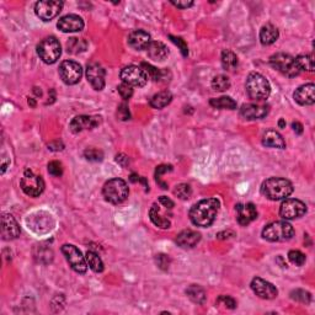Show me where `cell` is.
Masks as SVG:
<instances>
[{
	"label": "cell",
	"mask_w": 315,
	"mask_h": 315,
	"mask_svg": "<svg viewBox=\"0 0 315 315\" xmlns=\"http://www.w3.org/2000/svg\"><path fill=\"white\" fill-rule=\"evenodd\" d=\"M217 303L220 305H224V307H226L228 309H235L236 308V302L233 298L229 297V295H220V297L218 298V300H217Z\"/></svg>",
	"instance_id": "7bdbcfd3"
},
{
	"label": "cell",
	"mask_w": 315,
	"mask_h": 315,
	"mask_svg": "<svg viewBox=\"0 0 315 315\" xmlns=\"http://www.w3.org/2000/svg\"><path fill=\"white\" fill-rule=\"evenodd\" d=\"M238 57L234 52L228 51V49L223 51V53H221V65L225 70H234L238 66Z\"/></svg>",
	"instance_id": "4dcf8cb0"
},
{
	"label": "cell",
	"mask_w": 315,
	"mask_h": 315,
	"mask_svg": "<svg viewBox=\"0 0 315 315\" xmlns=\"http://www.w3.org/2000/svg\"><path fill=\"white\" fill-rule=\"evenodd\" d=\"M278 36H280L278 30L273 25L270 24L265 25L260 31V41L263 46H270V44L275 43L277 41Z\"/></svg>",
	"instance_id": "484cf974"
},
{
	"label": "cell",
	"mask_w": 315,
	"mask_h": 315,
	"mask_svg": "<svg viewBox=\"0 0 315 315\" xmlns=\"http://www.w3.org/2000/svg\"><path fill=\"white\" fill-rule=\"evenodd\" d=\"M199 240H201L199 233L191 230V229H186V230L181 231L176 238L177 245L181 246V248L184 249L194 248V246L199 243Z\"/></svg>",
	"instance_id": "603a6c76"
},
{
	"label": "cell",
	"mask_w": 315,
	"mask_h": 315,
	"mask_svg": "<svg viewBox=\"0 0 315 315\" xmlns=\"http://www.w3.org/2000/svg\"><path fill=\"white\" fill-rule=\"evenodd\" d=\"M288 258H289L290 262L297 266L304 265L305 262V255L303 252H300L299 250H290L288 252Z\"/></svg>",
	"instance_id": "ab89813d"
},
{
	"label": "cell",
	"mask_w": 315,
	"mask_h": 315,
	"mask_svg": "<svg viewBox=\"0 0 315 315\" xmlns=\"http://www.w3.org/2000/svg\"><path fill=\"white\" fill-rule=\"evenodd\" d=\"M294 229L288 221H273L265 226L262 230L263 239L272 243H280V241H287L293 238Z\"/></svg>",
	"instance_id": "5b68a950"
},
{
	"label": "cell",
	"mask_w": 315,
	"mask_h": 315,
	"mask_svg": "<svg viewBox=\"0 0 315 315\" xmlns=\"http://www.w3.org/2000/svg\"><path fill=\"white\" fill-rule=\"evenodd\" d=\"M270 63L276 70L282 73L283 75L289 76V78H294V76L299 75L300 69L298 66L295 58L287 53H276L271 56Z\"/></svg>",
	"instance_id": "8992f818"
},
{
	"label": "cell",
	"mask_w": 315,
	"mask_h": 315,
	"mask_svg": "<svg viewBox=\"0 0 315 315\" xmlns=\"http://www.w3.org/2000/svg\"><path fill=\"white\" fill-rule=\"evenodd\" d=\"M86 262L88 266L96 273H100L103 271V262L100 258L97 253L93 252V251H88L86 252Z\"/></svg>",
	"instance_id": "1f68e13d"
},
{
	"label": "cell",
	"mask_w": 315,
	"mask_h": 315,
	"mask_svg": "<svg viewBox=\"0 0 315 315\" xmlns=\"http://www.w3.org/2000/svg\"><path fill=\"white\" fill-rule=\"evenodd\" d=\"M251 289L253 290L256 295H258L262 299H273L277 297L278 290L272 283L262 280L260 277H255L251 281Z\"/></svg>",
	"instance_id": "5bb4252c"
},
{
	"label": "cell",
	"mask_w": 315,
	"mask_h": 315,
	"mask_svg": "<svg viewBox=\"0 0 315 315\" xmlns=\"http://www.w3.org/2000/svg\"><path fill=\"white\" fill-rule=\"evenodd\" d=\"M295 62L300 70L314 71V59H313L312 54H300L295 58Z\"/></svg>",
	"instance_id": "836d02e7"
},
{
	"label": "cell",
	"mask_w": 315,
	"mask_h": 315,
	"mask_svg": "<svg viewBox=\"0 0 315 315\" xmlns=\"http://www.w3.org/2000/svg\"><path fill=\"white\" fill-rule=\"evenodd\" d=\"M29 105H31L32 107H34V106H36V102H34L33 98H29Z\"/></svg>",
	"instance_id": "db71d44e"
},
{
	"label": "cell",
	"mask_w": 315,
	"mask_h": 315,
	"mask_svg": "<svg viewBox=\"0 0 315 315\" xmlns=\"http://www.w3.org/2000/svg\"><path fill=\"white\" fill-rule=\"evenodd\" d=\"M84 157L90 161H101L103 159V153L95 148H89L84 152Z\"/></svg>",
	"instance_id": "f35d334b"
},
{
	"label": "cell",
	"mask_w": 315,
	"mask_h": 315,
	"mask_svg": "<svg viewBox=\"0 0 315 315\" xmlns=\"http://www.w3.org/2000/svg\"><path fill=\"white\" fill-rule=\"evenodd\" d=\"M101 117H93V116H76L71 120L69 128L73 133H79L84 129H93L96 126L100 125Z\"/></svg>",
	"instance_id": "e0dca14e"
},
{
	"label": "cell",
	"mask_w": 315,
	"mask_h": 315,
	"mask_svg": "<svg viewBox=\"0 0 315 315\" xmlns=\"http://www.w3.org/2000/svg\"><path fill=\"white\" fill-rule=\"evenodd\" d=\"M186 294L192 302L197 303V304H203L206 302V292L203 288L197 284L189 285L186 289Z\"/></svg>",
	"instance_id": "f1b7e54d"
},
{
	"label": "cell",
	"mask_w": 315,
	"mask_h": 315,
	"mask_svg": "<svg viewBox=\"0 0 315 315\" xmlns=\"http://www.w3.org/2000/svg\"><path fill=\"white\" fill-rule=\"evenodd\" d=\"M294 100L302 106H309L315 102V85L314 84H305L299 86L294 91Z\"/></svg>",
	"instance_id": "44dd1931"
},
{
	"label": "cell",
	"mask_w": 315,
	"mask_h": 315,
	"mask_svg": "<svg viewBox=\"0 0 315 315\" xmlns=\"http://www.w3.org/2000/svg\"><path fill=\"white\" fill-rule=\"evenodd\" d=\"M175 194H176L179 198L181 199H189L192 194L191 186L187 184H180L177 185L176 189H175Z\"/></svg>",
	"instance_id": "8d00e7d4"
},
{
	"label": "cell",
	"mask_w": 315,
	"mask_h": 315,
	"mask_svg": "<svg viewBox=\"0 0 315 315\" xmlns=\"http://www.w3.org/2000/svg\"><path fill=\"white\" fill-rule=\"evenodd\" d=\"M59 75L62 80L68 85L79 83L83 76V69L79 63L74 61H64L59 66Z\"/></svg>",
	"instance_id": "8fae6325"
},
{
	"label": "cell",
	"mask_w": 315,
	"mask_h": 315,
	"mask_svg": "<svg viewBox=\"0 0 315 315\" xmlns=\"http://www.w3.org/2000/svg\"><path fill=\"white\" fill-rule=\"evenodd\" d=\"M63 9V1L61 0H43L34 5V12L43 21H51Z\"/></svg>",
	"instance_id": "30bf717a"
},
{
	"label": "cell",
	"mask_w": 315,
	"mask_h": 315,
	"mask_svg": "<svg viewBox=\"0 0 315 315\" xmlns=\"http://www.w3.org/2000/svg\"><path fill=\"white\" fill-rule=\"evenodd\" d=\"M220 203L217 198L202 199L194 204L189 211V219L197 226L207 228L212 225L216 220V217L219 212Z\"/></svg>",
	"instance_id": "6da1fadb"
},
{
	"label": "cell",
	"mask_w": 315,
	"mask_h": 315,
	"mask_svg": "<svg viewBox=\"0 0 315 315\" xmlns=\"http://www.w3.org/2000/svg\"><path fill=\"white\" fill-rule=\"evenodd\" d=\"M171 4L179 9H187V7H191L193 5V1H175V0H172Z\"/></svg>",
	"instance_id": "c3c4849f"
},
{
	"label": "cell",
	"mask_w": 315,
	"mask_h": 315,
	"mask_svg": "<svg viewBox=\"0 0 315 315\" xmlns=\"http://www.w3.org/2000/svg\"><path fill=\"white\" fill-rule=\"evenodd\" d=\"M169 262H170V260L166 255H162V253L157 255V263L159 265L160 268H162V270H166V268L169 267Z\"/></svg>",
	"instance_id": "bcb514c9"
},
{
	"label": "cell",
	"mask_w": 315,
	"mask_h": 315,
	"mask_svg": "<svg viewBox=\"0 0 315 315\" xmlns=\"http://www.w3.org/2000/svg\"><path fill=\"white\" fill-rule=\"evenodd\" d=\"M262 144L265 145V147L278 148V149H284L285 148V142L284 139H283L282 135L273 129L267 130V132L263 134Z\"/></svg>",
	"instance_id": "d4e9b609"
},
{
	"label": "cell",
	"mask_w": 315,
	"mask_h": 315,
	"mask_svg": "<svg viewBox=\"0 0 315 315\" xmlns=\"http://www.w3.org/2000/svg\"><path fill=\"white\" fill-rule=\"evenodd\" d=\"M217 236H218V239H229V238H231V236H235V233L231 230L221 231V233H219Z\"/></svg>",
	"instance_id": "f907efd6"
},
{
	"label": "cell",
	"mask_w": 315,
	"mask_h": 315,
	"mask_svg": "<svg viewBox=\"0 0 315 315\" xmlns=\"http://www.w3.org/2000/svg\"><path fill=\"white\" fill-rule=\"evenodd\" d=\"M172 100V95L170 91L164 90L160 93L155 94L152 98H150V106L154 108H162L165 106L169 105Z\"/></svg>",
	"instance_id": "83f0119b"
},
{
	"label": "cell",
	"mask_w": 315,
	"mask_h": 315,
	"mask_svg": "<svg viewBox=\"0 0 315 315\" xmlns=\"http://www.w3.org/2000/svg\"><path fill=\"white\" fill-rule=\"evenodd\" d=\"M268 113V106L245 103L240 108V116L245 120H261Z\"/></svg>",
	"instance_id": "ffe728a7"
},
{
	"label": "cell",
	"mask_w": 315,
	"mask_h": 315,
	"mask_svg": "<svg viewBox=\"0 0 315 315\" xmlns=\"http://www.w3.org/2000/svg\"><path fill=\"white\" fill-rule=\"evenodd\" d=\"M159 202H160V203L162 204V206L166 207V208H170V209H171L172 207H174V202H172L171 199L167 198V197H165V196H161V197H160V198H159Z\"/></svg>",
	"instance_id": "681fc988"
},
{
	"label": "cell",
	"mask_w": 315,
	"mask_h": 315,
	"mask_svg": "<svg viewBox=\"0 0 315 315\" xmlns=\"http://www.w3.org/2000/svg\"><path fill=\"white\" fill-rule=\"evenodd\" d=\"M278 126H280V128H284L285 127L284 120H280V122H278Z\"/></svg>",
	"instance_id": "f5cc1de1"
},
{
	"label": "cell",
	"mask_w": 315,
	"mask_h": 315,
	"mask_svg": "<svg viewBox=\"0 0 315 315\" xmlns=\"http://www.w3.org/2000/svg\"><path fill=\"white\" fill-rule=\"evenodd\" d=\"M117 116L120 117V120L122 121H127L130 118V113L129 110H128V106L127 103L123 102L118 106V110H117Z\"/></svg>",
	"instance_id": "f6af8a7d"
},
{
	"label": "cell",
	"mask_w": 315,
	"mask_h": 315,
	"mask_svg": "<svg viewBox=\"0 0 315 315\" xmlns=\"http://www.w3.org/2000/svg\"><path fill=\"white\" fill-rule=\"evenodd\" d=\"M62 252L65 256L68 263L75 272L85 273L88 271L86 258L84 257L81 251L76 246L70 245V244H65V245L62 246Z\"/></svg>",
	"instance_id": "ba28073f"
},
{
	"label": "cell",
	"mask_w": 315,
	"mask_h": 315,
	"mask_svg": "<svg viewBox=\"0 0 315 315\" xmlns=\"http://www.w3.org/2000/svg\"><path fill=\"white\" fill-rule=\"evenodd\" d=\"M103 197L107 202L113 204H120L127 199L129 189H128L127 184L122 179H111L103 185L102 189Z\"/></svg>",
	"instance_id": "277c9868"
},
{
	"label": "cell",
	"mask_w": 315,
	"mask_h": 315,
	"mask_svg": "<svg viewBox=\"0 0 315 315\" xmlns=\"http://www.w3.org/2000/svg\"><path fill=\"white\" fill-rule=\"evenodd\" d=\"M86 78L95 90H102L105 86V69L97 63L89 64L86 68Z\"/></svg>",
	"instance_id": "9a60e30c"
},
{
	"label": "cell",
	"mask_w": 315,
	"mask_h": 315,
	"mask_svg": "<svg viewBox=\"0 0 315 315\" xmlns=\"http://www.w3.org/2000/svg\"><path fill=\"white\" fill-rule=\"evenodd\" d=\"M167 171H172L171 165H159V166L157 167V170H155V180H157L158 184L160 185V187L164 189H167L169 187H167V185L162 184L161 180H160V177H161L162 174H165V172H167Z\"/></svg>",
	"instance_id": "74e56055"
},
{
	"label": "cell",
	"mask_w": 315,
	"mask_h": 315,
	"mask_svg": "<svg viewBox=\"0 0 315 315\" xmlns=\"http://www.w3.org/2000/svg\"><path fill=\"white\" fill-rule=\"evenodd\" d=\"M117 90H118V94H120L121 97H122L123 100H129L130 96L133 95L132 86H129L128 84H126V83L120 84L117 88Z\"/></svg>",
	"instance_id": "60d3db41"
},
{
	"label": "cell",
	"mask_w": 315,
	"mask_h": 315,
	"mask_svg": "<svg viewBox=\"0 0 315 315\" xmlns=\"http://www.w3.org/2000/svg\"><path fill=\"white\" fill-rule=\"evenodd\" d=\"M37 53L44 63H56L62 54L61 43L56 37H47V38L42 39L37 46Z\"/></svg>",
	"instance_id": "52a82bcc"
},
{
	"label": "cell",
	"mask_w": 315,
	"mask_h": 315,
	"mask_svg": "<svg viewBox=\"0 0 315 315\" xmlns=\"http://www.w3.org/2000/svg\"><path fill=\"white\" fill-rule=\"evenodd\" d=\"M211 106H213L214 108H221V110H235L236 108V102L229 96H221V97L212 98L209 101Z\"/></svg>",
	"instance_id": "f546056e"
},
{
	"label": "cell",
	"mask_w": 315,
	"mask_h": 315,
	"mask_svg": "<svg viewBox=\"0 0 315 315\" xmlns=\"http://www.w3.org/2000/svg\"><path fill=\"white\" fill-rule=\"evenodd\" d=\"M48 172L52 176L59 177L63 174V166L59 161H51L48 164Z\"/></svg>",
	"instance_id": "b9f144b4"
},
{
	"label": "cell",
	"mask_w": 315,
	"mask_h": 315,
	"mask_svg": "<svg viewBox=\"0 0 315 315\" xmlns=\"http://www.w3.org/2000/svg\"><path fill=\"white\" fill-rule=\"evenodd\" d=\"M149 217H150V220H152L155 225L159 226V228L166 229V228H170V225H171L169 219L165 218L164 216H161V213H160V208L158 207V204H153V207L149 211Z\"/></svg>",
	"instance_id": "4316f807"
},
{
	"label": "cell",
	"mask_w": 315,
	"mask_h": 315,
	"mask_svg": "<svg viewBox=\"0 0 315 315\" xmlns=\"http://www.w3.org/2000/svg\"><path fill=\"white\" fill-rule=\"evenodd\" d=\"M246 93L252 100H266L271 94V85L260 73H250L246 79Z\"/></svg>",
	"instance_id": "3957f363"
},
{
	"label": "cell",
	"mask_w": 315,
	"mask_h": 315,
	"mask_svg": "<svg viewBox=\"0 0 315 315\" xmlns=\"http://www.w3.org/2000/svg\"><path fill=\"white\" fill-rule=\"evenodd\" d=\"M148 56L150 57V59L157 62H162L167 58L169 56V51H167L166 46L161 42L154 41L149 44L148 47Z\"/></svg>",
	"instance_id": "cb8c5ba5"
},
{
	"label": "cell",
	"mask_w": 315,
	"mask_h": 315,
	"mask_svg": "<svg viewBox=\"0 0 315 315\" xmlns=\"http://www.w3.org/2000/svg\"><path fill=\"white\" fill-rule=\"evenodd\" d=\"M170 39H171L172 42H174L175 44H176L177 47L180 48V51H181L182 56L184 57H187L189 56V47H187V44L185 43V41L182 38H180V37H175V36H169Z\"/></svg>",
	"instance_id": "ee69618b"
},
{
	"label": "cell",
	"mask_w": 315,
	"mask_h": 315,
	"mask_svg": "<svg viewBox=\"0 0 315 315\" xmlns=\"http://www.w3.org/2000/svg\"><path fill=\"white\" fill-rule=\"evenodd\" d=\"M150 43H152L150 34L148 33V32L143 31V30H134V31L130 32L129 36H128V44H129L132 48L137 49V51L147 49Z\"/></svg>",
	"instance_id": "7402d4cb"
},
{
	"label": "cell",
	"mask_w": 315,
	"mask_h": 315,
	"mask_svg": "<svg viewBox=\"0 0 315 315\" xmlns=\"http://www.w3.org/2000/svg\"><path fill=\"white\" fill-rule=\"evenodd\" d=\"M212 88L216 91H225L230 88V81L225 75H217L212 80Z\"/></svg>",
	"instance_id": "e575fe53"
},
{
	"label": "cell",
	"mask_w": 315,
	"mask_h": 315,
	"mask_svg": "<svg viewBox=\"0 0 315 315\" xmlns=\"http://www.w3.org/2000/svg\"><path fill=\"white\" fill-rule=\"evenodd\" d=\"M140 68L144 70V73L147 74L148 78L152 79V80L154 81H160L161 79H164V74L166 73L165 70L155 68V66H153L152 64H148V63H142Z\"/></svg>",
	"instance_id": "d6a6232c"
},
{
	"label": "cell",
	"mask_w": 315,
	"mask_h": 315,
	"mask_svg": "<svg viewBox=\"0 0 315 315\" xmlns=\"http://www.w3.org/2000/svg\"><path fill=\"white\" fill-rule=\"evenodd\" d=\"M293 192V185L282 177H270L261 185V193L271 201H280L289 197Z\"/></svg>",
	"instance_id": "7a4b0ae2"
},
{
	"label": "cell",
	"mask_w": 315,
	"mask_h": 315,
	"mask_svg": "<svg viewBox=\"0 0 315 315\" xmlns=\"http://www.w3.org/2000/svg\"><path fill=\"white\" fill-rule=\"evenodd\" d=\"M290 298L297 302L300 303H305V304H309L310 300H312V295H310L309 292L303 289H295L290 293Z\"/></svg>",
	"instance_id": "d590c367"
},
{
	"label": "cell",
	"mask_w": 315,
	"mask_h": 315,
	"mask_svg": "<svg viewBox=\"0 0 315 315\" xmlns=\"http://www.w3.org/2000/svg\"><path fill=\"white\" fill-rule=\"evenodd\" d=\"M121 79L123 83L128 84L129 86H138L142 88L147 84L148 76L140 66L128 65L121 70Z\"/></svg>",
	"instance_id": "7c38bea8"
},
{
	"label": "cell",
	"mask_w": 315,
	"mask_h": 315,
	"mask_svg": "<svg viewBox=\"0 0 315 315\" xmlns=\"http://www.w3.org/2000/svg\"><path fill=\"white\" fill-rule=\"evenodd\" d=\"M116 161H117L122 167H127L128 165H129V158H128L126 154H122V153H121V154L116 155Z\"/></svg>",
	"instance_id": "7dc6e473"
},
{
	"label": "cell",
	"mask_w": 315,
	"mask_h": 315,
	"mask_svg": "<svg viewBox=\"0 0 315 315\" xmlns=\"http://www.w3.org/2000/svg\"><path fill=\"white\" fill-rule=\"evenodd\" d=\"M236 218H238V223L240 225H248L251 221L255 220L257 218V211H256L255 204L246 203V204H236Z\"/></svg>",
	"instance_id": "ac0fdd59"
},
{
	"label": "cell",
	"mask_w": 315,
	"mask_h": 315,
	"mask_svg": "<svg viewBox=\"0 0 315 315\" xmlns=\"http://www.w3.org/2000/svg\"><path fill=\"white\" fill-rule=\"evenodd\" d=\"M292 127H293V130H294L297 134H302L303 133V126L300 125L299 122H293Z\"/></svg>",
	"instance_id": "816d5d0a"
},
{
	"label": "cell",
	"mask_w": 315,
	"mask_h": 315,
	"mask_svg": "<svg viewBox=\"0 0 315 315\" xmlns=\"http://www.w3.org/2000/svg\"><path fill=\"white\" fill-rule=\"evenodd\" d=\"M307 212V206L302 201L295 198H285L280 207V216L283 219H295L304 216Z\"/></svg>",
	"instance_id": "4fadbf2b"
},
{
	"label": "cell",
	"mask_w": 315,
	"mask_h": 315,
	"mask_svg": "<svg viewBox=\"0 0 315 315\" xmlns=\"http://www.w3.org/2000/svg\"><path fill=\"white\" fill-rule=\"evenodd\" d=\"M57 26L62 32H78L84 29V21L78 15L70 14L61 17Z\"/></svg>",
	"instance_id": "d6986e66"
},
{
	"label": "cell",
	"mask_w": 315,
	"mask_h": 315,
	"mask_svg": "<svg viewBox=\"0 0 315 315\" xmlns=\"http://www.w3.org/2000/svg\"><path fill=\"white\" fill-rule=\"evenodd\" d=\"M20 185H21L22 191L30 197H38L44 189V182L42 177L38 175H34L31 170L25 171Z\"/></svg>",
	"instance_id": "9c48e42d"
},
{
	"label": "cell",
	"mask_w": 315,
	"mask_h": 315,
	"mask_svg": "<svg viewBox=\"0 0 315 315\" xmlns=\"http://www.w3.org/2000/svg\"><path fill=\"white\" fill-rule=\"evenodd\" d=\"M20 235V226L11 214L4 213L1 217V236L4 240H12Z\"/></svg>",
	"instance_id": "2e32d148"
}]
</instances>
